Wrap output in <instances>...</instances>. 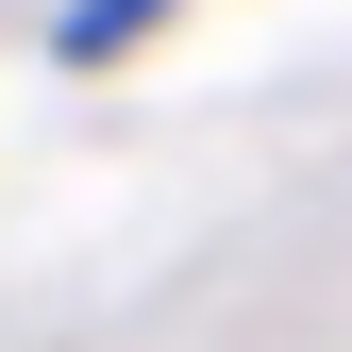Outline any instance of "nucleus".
I'll list each match as a JSON object with an SVG mask.
<instances>
[{"label": "nucleus", "mask_w": 352, "mask_h": 352, "mask_svg": "<svg viewBox=\"0 0 352 352\" xmlns=\"http://www.w3.org/2000/svg\"><path fill=\"white\" fill-rule=\"evenodd\" d=\"M135 17H151V0H67L51 51H67V67H101V51H135Z\"/></svg>", "instance_id": "f257e3e1"}]
</instances>
